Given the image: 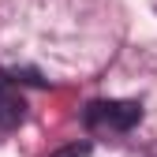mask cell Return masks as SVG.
Returning a JSON list of instances; mask_svg holds the SVG:
<instances>
[{
  "instance_id": "obj_2",
  "label": "cell",
  "mask_w": 157,
  "mask_h": 157,
  "mask_svg": "<svg viewBox=\"0 0 157 157\" xmlns=\"http://www.w3.org/2000/svg\"><path fill=\"white\" fill-rule=\"evenodd\" d=\"M23 120H26V97H23V90H19L15 78L0 75V127L11 131Z\"/></svg>"
},
{
  "instance_id": "obj_3",
  "label": "cell",
  "mask_w": 157,
  "mask_h": 157,
  "mask_svg": "<svg viewBox=\"0 0 157 157\" xmlns=\"http://www.w3.org/2000/svg\"><path fill=\"white\" fill-rule=\"evenodd\" d=\"M49 157H90V142H71V146H60Z\"/></svg>"
},
{
  "instance_id": "obj_1",
  "label": "cell",
  "mask_w": 157,
  "mask_h": 157,
  "mask_svg": "<svg viewBox=\"0 0 157 157\" xmlns=\"http://www.w3.org/2000/svg\"><path fill=\"white\" fill-rule=\"evenodd\" d=\"M142 120V105L139 101H90L86 112H82V124L97 135H127L135 124Z\"/></svg>"
}]
</instances>
